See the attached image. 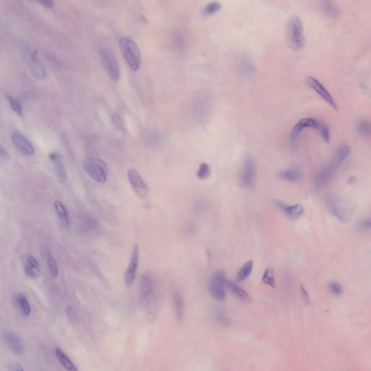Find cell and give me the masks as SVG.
I'll use <instances>...</instances> for the list:
<instances>
[{"mask_svg":"<svg viewBox=\"0 0 371 371\" xmlns=\"http://www.w3.org/2000/svg\"><path fill=\"white\" fill-rule=\"evenodd\" d=\"M162 295V283L156 275L150 271L143 273L140 278L139 304L149 319L156 316Z\"/></svg>","mask_w":371,"mask_h":371,"instance_id":"1","label":"cell"},{"mask_svg":"<svg viewBox=\"0 0 371 371\" xmlns=\"http://www.w3.org/2000/svg\"><path fill=\"white\" fill-rule=\"evenodd\" d=\"M287 35L290 47L294 50H302L305 43L304 26L302 19L298 15H292L287 22Z\"/></svg>","mask_w":371,"mask_h":371,"instance_id":"2","label":"cell"},{"mask_svg":"<svg viewBox=\"0 0 371 371\" xmlns=\"http://www.w3.org/2000/svg\"><path fill=\"white\" fill-rule=\"evenodd\" d=\"M120 51L129 67L136 71L139 70L141 63V52L138 45L130 38L124 37L120 40Z\"/></svg>","mask_w":371,"mask_h":371,"instance_id":"3","label":"cell"},{"mask_svg":"<svg viewBox=\"0 0 371 371\" xmlns=\"http://www.w3.org/2000/svg\"><path fill=\"white\" fill-rule=\"evenodd\" d=\"M84 169L94 181L101 183H106L108 169L104 160L98 158L88 159L84 163Z\"/></svg>","mask_w":371,"mask_h":371,"instance_id":"4","label":"cell"},{"mask_svg":"<svg viewBox=\"0 0 371 371\" xmlns=\"http://www.w3.org/2000/svg\"><path fill=\"white\" fill-rule=\"evenodd\" d=\"M226 281V276L223 271H217L210 278L208 290L212 297L215 300L223 302L226 298V294H225Z\"/></svg>","mask_w":371,"mask_h":371,"instance_id":"5","label":"cell"},{"mask_svg":"<svg viewBox=\"0 0 371 371\" xmlns=\"http://www.w3.org/2000/svg\"><path fill=\"white\" fill-rule=\"evenodd\" d=\"M100 58L101 64L104 66L110 79L113 81L118 82L120 79V71L116 56L112 51L104 49L101 50Z\"/></svg>","mask_w":371,"mask_h":371,"instance_id":"6","label":"cell"},{"mask_svg":"<svg viewBox=\"0 0 371 371\" xmlns=\"http://www.w3.org/2000/svg\"><path fill=\"white\" fill-rule=\"evenodd\" d=\"M24 52L29 65L30 69L34 76L38 79H44L46 78V69L38 58L37 51L33 47L27 46L24 47Z\"/></svg>","mask_w":371,"mask_h":371,"instance_id":"7","label":"cell"},{"mask_svg":"<svg viewBox=\"0 0 371 371\" xmlns=\"http://www.w3.org/2000/svg\"><path fill=\"white\" fill-rule=\"evenodd\" d=\"M318 125H319V120L313 118H304L299 120L290 133V142L292 148H295L301 132L305 130L306 129H313L318 130Z\"/></svg>","mask_w":371,"mask_h":371,"instance_id":"8","label":"cell"},{"mask_svg":"<svg viewBox=\"0 0 371 371\" xmlns=\"http://www.w3.org/2000/svg\"><path fill=\"white\" fill-rule=\"evenodd\" d=\"M305 82L318 95L321 96V97L323 100L326 101L329 106H332L333 109L337 111L338 108L337 103H336L331 93L328 92V89L325 88L324 86L322 85L319 80L317 79L316 78H315V77L308 76L306 78Z\"/></svg>","mask_w":371,"mask_h":371,"instance_id":"9","label":"cell"},{"mask_svg":"<svg viewBox=\"0 0 371 371\" xmlns=\"http://www.w3.org/2000/svg\"><path fill=\"white\" fill-rule=\"evenodd\" d=\"M128 178L133 190L140 198H146L149 193L148 187L139 172L134 169H129L128 171Z\"/></svg>","mask_w":371,"mask_h":371,"instance_id":"10","label":"cell"},{"mask_svg":"<svg viewBox=\"0 0 371 371\" xmlns=\"http://www.w3.org/2000/svg\"><path fill=\"white\" fill-rule=\"evenodd\" d=\"M256 174L255 161L251 157L245 159L240 173L241 184L244 187H251L254 184Z\"/></svg>","mask_w":371,"mask_h":371,"instance_id":"11","label":"cell"},{"mask_svg":"<svg viewBox=\"0 0 371 371\" xmlns=\"http://www.w3.org/2000/svg\"><path fill=\"white\" fill-rule=\"evenodd\" d=\"M12 141L15 148L22 155L31 157L35 154V149L32 143L24 134L19 131H14L12 135Z\"/></svg>","mask_w":371,"mask_h":371,"instance_id":"12","label":"cell"},{"mask_svg":"<svg viewBox=\"0 0 371 371\" xmlns=\"http://www.w3.org/2000/svg\"><path fill=\"white\" fill-rule=\"evenodd\" d=\"M3 342L8 349L16 355H22L24 353V346L22 339L12 332H5L2 335Z\"/></svg>","mask_w":371,"mask_h":371,"instance_id":"13","label":"cell"},{"mask_svg":"<svg viewBox=\"0 0 371 371\" xmlns=\"http://www.w3.org/2000/svg\"><path fill=\"white\" fill-rule=\"evenodd\" d=\"M24 271L28 277L36 279L41 274V267L36 257L26 254L23 256Z\"/></svg>","mask_w":371,"mask_h":371,"instance_id":"14","label":"cell"},{"mask_svg":"<svg viewBox=\"0 0 371 371\" xmlns=\"http://www.w3.org/2000/svg\"><path fill=\"white\" fill-rule=\"evenodd\" d=\"M139 260V248L137 244L134 246L131 255L130 263L125 274V283L128 286H131L134 283L137 271Z\"/></svg>","mask_w":371,"mask_h":371,"instance_id":"15","label":"cell"},{"mask_svg":"<svg viewBox=\"0 0 371 371\" xmlns=\"http://www.w3.org/2000/svg\"><path fill=\"white\" fill-rule=\"evenodd\" d=\"M326 207L328 211L338 220L343 223L347 221L349 212L344 205L336 199L330 198L326 201Z\"/></svg>","mask_w":371,"mask_h":371,"instance_id":"16","label":"cell"},{"mask_svg":"<svg viewBox=\"0 0 371 371\" xmlns=\"http://www.w3.org/2000/svg\"><path fill=\"white\" fill-rule=\"evenodd\" d=\"M338 168L333 162L323 166L322 169L318 171L316 176V184L318 187H322L326 184L328 182L331 181L336 172H337Z\"/></svg>","mask_w":371,"mask_h":371,"instance_id":"17","label":"cell"},{"mask_svg":"<svg viewBox=\"0 0 371 371\" xmlns=\"http://www.w3.org/2000/svg\"><path fill=\"white\" fill-rule=\"evenodd\" d=\"M50 159L55 166L56 173H57L59 181L63 183H66L67 181V173H66L62 157L59 153L55 152L50 153Z\"/></svg>","mask_w":371,"mask_h":371,"instance_id":"18","label":"cell"},{"mask_svg":"<svg viewBox=\"0 0 371 371\" xmlns=\"http://www.w3.org/2000/svg\"><path fill=\"white\" fill-rule=\"evenodd\" d=\"M238 69L240 72L241 76L246 79L250 80L255 74V68L250 59L248 57H241L238 60Z\"/></svg>","mask_w":371,"mask_h":371,"instance_id":"19","label":"cell"},{"mask_svg":"<svg viewBox=\"0 0 371 371\" xmlns=\"http://www.w3.org/2000/svg\"><path fill=\"white\" fill-rule=\"evenodd\" d=\"M277 205L282 210L285 214L292 218H299L303 214L304 211L303 206L300 204H294V205H286L282 202H277Z\"/></svg>","mask_w":371,"mask_h":371,"instance_id":"20","label":"cell"},{"mask_svg":"<svg viewBox=\"0 0 371 371\" xmlns=\"http://www.w3.org/2000/svg\"><path fill=\"white\" fill-rule=\"evenodd\" d=\"M173 301L176 318L178 321H181L184 313V304L181 294L178 290H174L173 292Z\"/></svg>","mask_w":371,"mask_h":371,"instance_id":"21","label":"cell"},{"mask_svg":"<svg viewBox=\"0 0 371 371\" xmlns=\"http://www.w3.org/2000/svg\"><path fill=\"white\" fill-rule=\"evenodd\" d=\"M226 286L228 287L230 291L235 295L236 298L242 302H250L252 301L251 297L248 295V292H245L244 290L238 286L234 281H227Z\"/></svg>","mask_w":371,"mask_h":371,"instance_id":"22","label":"cell"},{"mask_svg":"<svg viewBox=\"0 0 371 371\" xmlns=\"http://www.w3.org/2000/svg\"><path fill=\"white\" fill-rule=\"evenodd\" d=\"M55 356L57 361L59 362V364H60L66 370L78 371V368H77L76 365H74V363L71 361V359L68 358L67 355H66V353L63 352L59 348L56 349Z\"/></svg>","mask_w":371,"mask_h":371,"instance_id":"23","label":"cell"},{"mask_svg":"<svg viewBox=\"0 0 371 371\" xmlns=\"http://www.w3.org/2000/svg\"><path fill=\"white\" fill-rule=\"evenodd\" d=\"M320 8H321L322 11L325 13V15L329 17H339V13H340V10L338 8L337 5L332 1H321L319 3Z\"/></svg>","mask_w":371,"mask_h":371,"instance_id":"24","label":"cell"},{"mask_svg":"<svg viewBox=\"0 0 371 371\" xmlns=\"http://www.w3.org/2000/svg\"><path fill=\"white\" fill-rule=\"evenodd\" d=\"M54 208H55V213L58 217L59 221L66 228L68 229L70 225L69 216H68L67 210L64 204L60 201L57 200L54 202Z\"/></svg>","mask_w":371,"mask_h":371,"instance_id":"25","label":"cell"},{"mask_svg":"<svg viewBox=\"0 0 371 371\" xmlns=\"http://www.w3.org/2000/svg\"><path fill=\"white\" fill-rule=\"evenodd\" d=\"M350 149L349 147L346 146V145H343L340 147L337 152H336L335 155H334L332 162L336 164V166L339 169L342 164L344 163V161L349 157L350 155Z\"/></svg>","mask_w":371,"mask_h":371,"instance_id":"26","label":"cell"},{"mask_svg":"<svg viewBox=\"0 0 371 371\" xmlns=\"http://www.w3.org/2000/svg\"><path fill=\"white\" fill-rule=\"evenodd\" d=\"M278 176L281 179L288 182H297L301 178L300 171L296 169L283 170L279 173Z\"/></svg>","mask_w":371,"mask_h":371,"instance_id":"27","label":"cell"},{"mask_svg":"<svg viewBox=\"0 0 371 371\" xmlns=\"http://www.w3.org/2000/svg\"><path fill=\"white\" fill-rule=\"evenodd\" d=\"M16 302L23 316L28 317L31 314V308L29 300L25 295L19 294L16 297Z\"/></svg>","mask_w":371,"mask_h":371,"instance_id":"28","label":"cell"},{"mask_svg":"<svg viewBox=\"0 0 371 371\" xmlns=\"http://www.w3.org/2000/svg\"><path fill=\"white\" fill-rule=\"evenodd\" d=\"M47 264L51 277L55 278L59 274L58 265L50 251H47Z\"/></svg>","mask_w":371,"mask_h":371,"instance_id":"29","label":"cell"},{"mask_svg":"<svg viewBox=\"0 0 371 371\" xmlns=\"http://www.w3.org/2000/svg\"><path fill=\"white\" fill-rule=\"evenodd\" d=\"M253 261L249 260L244 264V266L239 271V274L237 275V280L239 281H243L249 277L253 272Z\"/></svg>","mask_w":371,"mask_h":371,"instance_id":"30","label":"cell"},{"mask_svg":"<svg viewBox=\"0 0 371 371\" xmlns=\"http://www.w3.org/2000/svg\"><path fill=\"white\" fill-rule=\"evenodd\" d=\"M262 281L264 283H265V284L272 287V288H275V286H276V278H275L274 271L270 266L266 267L265 271H264Z\"/></svg>","mask_w":371,"mask_h":371,"instance_id":"31","label":"cell"},{"mask_svg":"<svg viewBox=\"0 0 371 371\" xmlns=\"http://www.w3.org/2000/svg\"><path fill=\"white\" fill-rule=\"evenodd\" d=\"M357 131L360 135L369 137L370 136V123L368 120L362 119L357 124Z\"/></svg>","mask_w":371,"mask_h":371,"instance_id":"32","label":"cell"},{"mask_svg":"<svg viewBox=\"0 0 371 371\" xmlns=\"http://www.w3.org/2000/svg\"><path fill=\"white\" fill-rule=\"evenodd\" d=\"M7 99H8L9 104H10L13 111L15 112L18 116L22 117L23 115H24V110H23L22 104H20V101L12 95L7 96Z\"/></svg>","mask_w":371,"mask_h":371,"instance_id":"33","label":"cell"},{"mask_svg":"<svg viewBox=\"0 0 371 371\" xmlns=\"http://www.w3.org/2000/svg\"><path fill=\"white\" fill-rule=\"evenodd\" d=\"M211 171L209 164L206 162H202L199 164L198 171L197 172V176L199 179H206L211 176Z\"/></svg>","mask_w":371,"mask_h":371,"instance_id":"34","label":"cell"},{"mask_svg":"<svg viewBox=\"0 0 371 371\" xmlns=\"http://www.w3.org/2000/svg\"><path fill=\"white\" fill-rule=\"evenodd\" d=\"M318 130L321 133L322 139L325 142L328 143L330 141V131H329L328 126L325 122L319 120Z\"/></svg>","mask_w":371,"mask_h":371,"instance_id":"35","label":"cell"},{"mask_svg":"<svg viewBox=\"0 0 371 371\" xmlns=\"http://www.w3.org/2000/svg\"><path fill=\"white\" fill-rule=\"evenodd\" d=\"M220 9H221V4L219 2H211L206 5L204 9V13L206 15H213L219 11Z\"/></svg>","mask_w":371,"mask_h":371,"instance_id":"36","label":"cell"},{"mask_svg":"<svg viewBox=\"0 0 371 371\" xmlns=\"http://www.w3.org/2000/svg\"><path fill=\"white\" fill-rule=\"evenodd\" d=\"M112 120H113V122L117 129H119V130H123L124 127H124V122L120 115L115 113V114L112 115Z\"/></svg>","mask_w":371,"mask_h":371,"instance_id":"37","label":"cell"},{"mask_svg":"<svg viewBox=\"0 0 371 371\" xmlns=\"http://www.w3.org/2000/svg\"><path fill=\"white\" fill-rule=\"evenodd\" d=\"M301 298H302V302L305 306L311 304V299H310L309 294L306 288H304L303 285L300 284Z\"/></svg>","mask_w":371,"mask_h":371,"instance_id":"38","label":"cell"},{"mask_svg":"<svg viewBox=\"0 0 371 371\" xmlns=\"http://www.w3.org/2000/svg\"><path fill=\"white\" fill-rule=\"evenodd\" d=\"M329 288H330L331 292L334 295L339 296L342 294V287L338 282L331 283L330 285H329Z\"/></svg>","mask_w":371,"mask_h":371,"instance_id":"39","label":"cell"},{"mask_svg":"<svg viewBox=\"0 0 371 371\" xmlns=\"http://www.w3.org/2000/svg\"><path fill=\"white\" fill-rule=\"evenodd\" d=\"M10 160V155L4 147L0 143V162H8Z\"/></svg>","mask_w":371,"mask_h":371,"instance_id":"40","label":"cell"},{"mask_svg":"<svg viewBox=\"0 0 371 371\" xmlns=\"http://www.w3.org/2000/svg\"><path fill=\"white\" fill-rule=\"evenodd\" d=\"M217 318H218V321H219V323L222 325H224V326H226V325H229V320L228 319V318H226V316H225L223 313H218Z\"/></svg>","mask_w":371,"mask_h":371,"instance_id":"41","label":"cell"},{"mask_svg":"<svg viewBox=\"0 0 371 371\" xmlns=\"http://www.w3.org/2000/svg\"><path fill=\"white\" fill-rule=\"evenodd\" d=\"M10 367L11 371H26L24 370V367L22 366V365L17 363V362H13L10 364Z\"/></svg>","mask_w":371,"mask_h":371,"instance_id":"42","label":"cell"},{"mask_svg":"<svg viewBox=\"0 0 371 371\" xmlns=\"http://www.w3.org/2000/svg\"><path fill=\"white\" fill-rule=\"evenodd\" d=\"M371 222L370 219L364 220L360 223V229L363 230H369L370 229Z\"/></svg>","mask_w":371,"mask_h":371,"instance_id":"43","label":"cell"},{"mask_svg":"<svg viewBox=\"0 0 371 371\" xmlns=\"http://www.w3.org/2000/svg\"><path fill=\"white\" fill-rule=\"evenodd\" d=\"M42 5H43L44 6L46 7L47 8H52V7H53L54 3L52 1H43L41 2Z\"/></svg>","mask_w":371,"mask_h":371,"instance_id":"44","label":"cell"}]
</instances>
